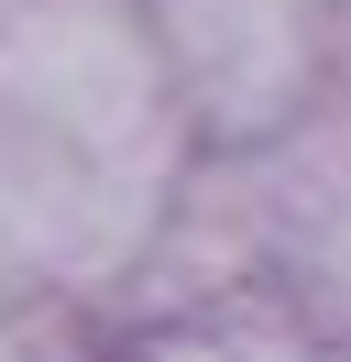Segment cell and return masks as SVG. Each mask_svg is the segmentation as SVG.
Returning <instances> with one entry per match:
<instances>
[{"label":"cell","mask_w":351,"mask_h":362,"mask_svg":"<svg viewBox=\"0 0 351 362\" xmlns=\"http://www.w3.org/2000/svg\"><path fill=\"white\" fill-rule=\"evenodd\" d=\"M340 23H351L340 0H143V33L165 55L197 154H263L307 110L351 99Z\"/></svg>","instance_id":"1"},{"label":"cell","mask_w":351,"mask_h":362,"mask_svg":"<svg viewBox=\"0 0 351 362\" xmlns=\"http://www.w3.org/2000/svg\"><path fill=\"white\" fill-rule=\"evenodd\" d=\"M263 176H275V308H297L318 340H351V99L263 143Z\"/></svg>","instance_id":"2"},{"label":"cell","mask_w":351,"mask_h":362,"mask_svg":"<svg viewBox=\"0 0 351 362\" xmlns=\"http://www.w3.org/2000/svg\"><path fill=\"white\" fill-rule=\"evenodd\" d=\"M121 362H340V340H318L297 308H209V318H143L121 340Z\"/></svg>","instance_id":"3"},{"label":"cell","mask_w":351,"mask_h":362,"mask_svg":"<svg viewBox=\"0 0 351 362\" xmlns=\"http://www.w3.org/2000/svg\"><path fill=\"white\" fill-rule=\"evenodd\" d=\"M340 362H351V351H340Z\"/></svg>","instance_id":"5"},{"label":"cell","mask_w":351,"mask_h":362,"mask_svg":"<svg viewBox=\"0 0 351 362\" xmlns=\"http://www.w3.org/2000/svg\"><path fill=\"white\" fill-rule=\"evenodd\" d=\"M340 11H351V0H340Z\"/></svg>","instance_id":"4"}]
</instances>
